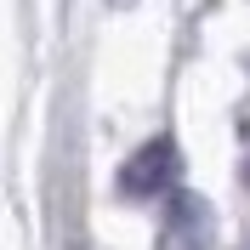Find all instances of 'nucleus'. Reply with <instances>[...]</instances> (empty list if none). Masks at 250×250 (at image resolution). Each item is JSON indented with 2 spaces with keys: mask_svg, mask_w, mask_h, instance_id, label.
Returning <instances> with one entry per match:
<instances>
[{
  "mask_svg": "<svg viewBox=\"0 0 250 250\" xmlns=\"http://www.w3.org/2000/svg\"><path fill=\"white\" fill-rule=\"evenodd\" d=\"M176 171H182L176 142H171V137H154V142H142L137 154L120 165V193H125V199H154V193H171V188H176Z\"/></svg>",
  "mask_w": 250,
  "mask_h": 250,
  "instance_id": "nucleus-1",
  "label": "nucleus"
},
{
  "mask_svg": "<svg viewBox=\"0 0 250 250\" xmlns=\"http://www.w3.org/2000/svg\"><path fill=\"white\" fill-rule=\"evenodd\" d=\"M205 228H210V210H205L199 193H171V210H165V245L171 250H199Z\"/></svg>",
  "mask_w": 250,
  "mask_h": 250,
  "instance_id": "nucleus-2",
  "label": "nucleus"
},
{
  "mask_svg": "<svg viewBox=\"0 0 250 250\" xmlns=\"http://www.w3.org/2000/svg\"><path fill=\"white\" fill-rule=\"evenodd\" d=\"M245 182H250V165H245Z\"/></svg>",
  "mask_w": 250,
  "mask_h": 250,
  "instance_id": "nucleus-3",
  "label": "nucleus"
}]
</instances>
